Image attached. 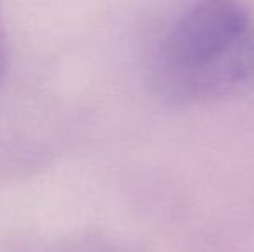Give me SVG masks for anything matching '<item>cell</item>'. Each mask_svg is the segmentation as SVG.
I'll return each mask as SVG.
<instances>
[{"instance_id":"cell-1","label":"cell","mask_w":254,"mask_h":252,"mask_svg":"<svg viewBox=\"0 0 254 252\" xmlns=\"http://www.w3.org/2000/svg\"><path fill=\"white\" fill-rule=\"evenodd\" d=\"M253 17L239 0H197L164 37L159 73H184L202 66L223 52Z\"/></svg>"},{"instance_id":"cell-2","label":"cell","mask_w":254,"mask_h":252,"mask_svg":"<svg viewBox=\"0 0 254 252\" xmlns=\"http://www.w3.org/2000/svg\"><path fill=\"white\" fill-rule=\"evenodd\" d=\"M159 88L177 105L221 102L254 94V19L223 52L184 73L157 74Z\"/></svg>"},{"instance_id":"cell-3","label":"cell","mask_w":254,"mask_h":252,"mask_svg":"<svg viewBox=\"0 0 254 252\" xmlns=\"http://www.w3.org/2000/svg\"><path fill=\"white\" fill-rule=\"evenodd\" d=\"M7 38L5 31H3V23H2V12H0V83H2L3 76L7 71Z\"/></svg>"}]
</instances>
